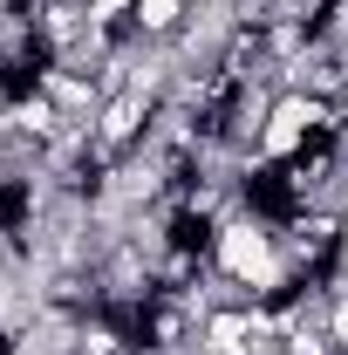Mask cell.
<instances>
[{
    "mask_svg": "<svg viewBox=\"0 0 348 355\" xmlns=\"http://www.w3.org/2000/svg\"><path fill=\"white\" fill-rule=\"evenodd\" d=\"M184 21H191V0H137V14H130V28L143 42H171Z\"/></svg>",
    "mask_w": 348,
    "mask_h": 355,
    "instance_id": "obj_1",
    "label": "cell"
},
{
    "mask_svg": "<svg viewBox=\"0 0 348 355\" xmlns=\"http://www.w3.org/2000/svg\"><path fill=\"white\" fill-rule=\"evenodd\" d=\"M321 328H328L335 349H348V287L342 280H328V294H321Z\"/></svg>",
    "mask_w": 348,
    "mask_h": 355,
    "instance_id": "obj_2",
    "label": "cell"
},
{
    "mask_svg": "<svg viewBox=\"0 0 348 355\" xmlns=\"http://www.w3.org/2000/svg\"><path fill=\"white\" fill-rule=\"evenodd\" d=\"M342 253H348V212H342Z\"/></svg>",
    "mask_w": 348,
    "mask_h": 355,
    "instance_id": "obj_3",
    "label": "cell"
}]
</instances>
